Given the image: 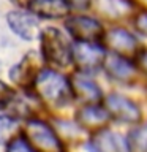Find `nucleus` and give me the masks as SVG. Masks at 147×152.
<instances>
[{
	"label": "nucleus",
	"instance_id": "20e7f679",
	"mask_svg": "<svg viewBox=\"0 0 147 152\" xmlns=\"http://www.w3.org/2000/svg\"><path fill=\"white\" fill-rule=\"evenodd\" d=\"M66 30L78 43H97L103 37V27L89 16H71L65 22Z\"/></svg>",
	"mask_w": 147,
	"mask_h": 152
},
{
	"label": "nucleus",
	"instance_id": "dca6fc26",
	"mask_svg": "<svg viewBox=\"0 0 147 152\" xmlns=\"http://www.w3.org/2000/svg\"><path fill=\"white\" fill-rule=\"evenodd\" d=\"M14 98H16V90L7 86L3 81H0V109L11 104L14 102Z\"/></svg>",
	"mask_w": 147,
	"mask_h": 152
},
{
	"label": "nucleus",
	"instance_id": "f257e3e1",
	"mask_svg": "<svg viewBox=\"0 0 147 152\" xmlns=\"http://www.w3.org/2000/svg\"><path fill=\"white\" fill-rule=\"evenodd\" d=\"M33 86L40 98L54 106H63L73 98L70 81L54 70H41Z\"/></svg>",
	"mask_w": 147,
	"mask_h": 152
},
{
	"label": "nucleus",
	"instance_id": "5701e85b",
	"mask_svg": "<svg viewBox=\"0 0 147 152\" xmlns=\"http://www.w3.org/2000/svg\"><path fill=\"white\" fill-rule=\"evenodd\" d=\"M87 151H89V152H101L100 149H97L93 144H89V146H87Z\"/></svg>",
	"mask_w": 147,
	"mask_h": 152
},
{
	"label": "nucleus",
	"instance_id": "ddd939ff",
	"mask_svg": "<svg viewBox=\"0 0 147 152\" xmlns=\"http://www.w3.org/2000/svg\"><path fill=\"white\" fill-rule=\"evenodd\" d=\"M92 144L101 152H130V142L111 130H101Z\"/></svg>",
	"mask_w": 147,
	"mask_h": 152
},
{
	"label": "nucleus",
	"instance_id": "39448f33",
	"mask_svg": "<svg viewBox=\"0 0 147 152\" xmlns=\"http://www.w3.org/2000/svg\"><path fill=\"white\" fill-rule=\"evenodd\" d=\"M104 109L108 111L109 116H114L116 119L122 122L128 124H136L141 119V109L136 103H133L131 100L123 97L120 94H111L106 98L104 103Z\"/></svg>",
	"mask_w": 147,
	"mask_h": 152
},
{
	"label": "nucleus",
	"instance_id": "7ed1b4c3",
	"mask_svg": "<svg viewBox=\"0 0 147 152\" xmlns=\"http://www.w3.org/2000/svg\"><path fill=\"white\" fill-rule=\"evenodd\" d=\"M27 142L35 152H62V142L55 130L43 121H30L27 124Z\"/></svg>",
	"mask_w": 147,
	"mask_h": 152
},
{
	"label": "nucleus",
	"instance_id": "0eeeda50",
	"mask_svg": "<svg viewBox=\"0 0 147 152\" xmlns=\"http://www.w3.org/2000/svg\"><path fill=\"white\" fill-rule=\"evenodd\" d=\"M71 49H73V60L84 71L97 70L106 57V52L98 43H76Z\"/></svg>",
	"mask_w": 147,
	"mask_h": 152
},
{
	"label": "nucleus",
	"instance_id": "9b49d317",
	"mask_svg": "<svg viewBox=\"0 0 147 152\" xmlns=\"http://www.w3.org/2000/svg\"><path fill=\"white\" fill-rule=\"evenodd\" d=\"M103 64H104L106 71L114 79H119V81H123V83H125V81H130L136 76L135 65H133L127 57H122L119 54H109V56L104 57Z\"/></svg>",
	"mask_w": 147,
	"mask_h": 152
},
{
	"label": "nucleus",
	"instance_id": "b1692460",
	"mask_svg": "<svg viewBox=\"0 0 147 152\" xmlns=\"http://www.w3.org/2000/svg\"><path fill=\"white\" fill-rule=\"evenodd\" d=\"M0 68H2V64H0Z\"/></svg>",
	"mask_w": 147,
	"mask_h": 152
},
{
	"label": "nucleus",
	"instance_id": "f03ea898",
	"mask_svg": "<svg viewBox=\"0 0 147 152\" xmlns=\"http://www.w3.org/2000/svg\"><path fill=\"white\" fill-rule=\"evenodd\" d=\"M41 37V54L47 64L57 66H66L73 62V49L66 37L59 28L47 27L40 32Z\"/></svg>",
	"mask_w": 147,
	"mask_h": 152
},
{
	"label": "nucleus",
	"instance_id": "6e6552de",
	"mask_svg": "<svg viewBox=\"0 0 147 152\" xmlns=\"http://www.w3.org/2000/svg\"><path fill=\"white\" fill-rule=\"evenodd\" d=\"M7 22L9 28L22 40L30 41L40 35V22H38V18L32 13L9 11L7 14Z\"/></svg>",
	"mask_w": 147,
	"mask_h": 152
},
{
	"label": "nucleus",
	"instance_id": "f8f14e48",
	"mask_svg": "<svg viewBox=\"0 0 147 152\" xmlns=\"http://www.w3.org/2000/svg\"><path fill=\"white\" fill-rule=\"evenodd\" d=\"M70 84H71L73 95L84 100L85 103L93 104L95 102H98L101 98V90L97 86V83L93 79H90L87 75H76L70 81Z\"/></svg>",
	"mask_w": 147,
	"mask_h": 152
},
{
	"label": "nucleus",
	"instance_id": "9d476101",
	"mask_svg": "<svg viewBox=\"0 0 147 152\" xmlns=\"http://www.w3.org/2000/svg\"><path fill=\"white\" fill-rule=\"evenodd\" d=\"M28 10L35 16L59 19L70 13V3L66 0H28Z\"/></svg>",
	"mask_w": 147,
	"mask_h": 152
},
{
	"label": "nucleus",
	"instance_id": "aec40b11",
	"mask_svg": "<svg viewBox=\"0 0 147 152\" xmlns=\"http://www.w3.org/2000/svg\"><path fill=\"white\" fill-rule=\"evenodd\" d=\"M68 3H73V5H76V7H85L90 0H66Z\"/></svg>",
	"mask_w": 147,
	"mask_h": 152
},
{
	"label": "nucleus",
	"instance_id": "6ab92c4d",
	"mask_svg": "<svg viewBox=\"0 0 147 152\" xmlns=\"http://www.w3.org/2000/svg\"><path fill=\"white\" fill-rule=\"evenodd\" d=\"M136 28L141 33L147 35V13H142L136 18Z\"/></svg>",
	"mask_w": 147,
	"mask_h": 152
},
{
	"label": "nucleus",
	"instance_id": "a211bd4d",
	"mask_svg": "<svg viewBox=\"0 0 147 152\" xmlns=\"http://www.w3.org/2000/svg\"><path fill=\"white\" fill-rule=\"evenodd\" d=\"M135 144L139 151L147 152V127H142L135 132Z\"/></svg>",
	"mask_w": 147,
	"mask_h": 152
},
{
	"label": "nucleus",
	"instance_id": "f3484780",
	"mask_svg": "<svg viewBox=\"0 0 147 152\" xmlns=\"http://www.w3.org/2000/svg\"><path fill=\"white\" fill-rule=\"evenodd\" d=\"M7 152H35V151L27 142V140L14 136L9 142H7Z\"/></svg>",
	"mask_w": 147,
	"mask_h": 152
},
{
	"label": "nucleus",
	"instance_id": "2eb2a0df",
	"mask_svg": "<svg viewBox=\"0 0 147 152\" xmlns=\"http://www.w3.org/2000/svg\"><path fill=\"white\" fill-rule=\"evenodd\" d=\"M17 121L11 116L0 114V144H7L17 133Z\"/></svg>",
	"mask_w": 147,
	"mask_h": 152
},
{
	"label": "nucleus",
	"instance_id": "1a4fd4ad",
	"mask_svg": "<svg viewBox=\"0 0 147 152\" xmlns=\"http://www.w3.org/2000/svg\"><path fill=\"white\" fill-rule=\"evenodd\" d=\"M104 40L106 45L114 51V54L122 57L135 54L138 49V40L125 28H111Z\"/></svg>",
	"mask_w": 147,
	"mask_h": 152
},
{
	"label": "nucleus",
	"instance_id": "412c9836",
	"mask_svg": "<svg viewBox=\"0 0 147 152\" xmlns=\"http://www.w3.org/2000/svg\"><path fill=\"white\" fill-rule=\"evenodd\" d=\"M141 64H142V66L147 68V52H144V54L141 56Z\"/></svg>",
	"mask_w": 147,
	"mask_h": 152
},
{
	"label": "nucleus",
	"instance_id": "4be33fe9",
	"mask_svg": "<svg viewBox=\"0 0 147 152\" xmlns=\"http://www.w3.org/2000/svg\"><path fill=\"white\" fill-rule=\"evenodd\" d=\"M135 2H136L138 5H141L144 10H147V0H135Z\"/></svg>",
	"mask_w": 147,
	"mask_h": 152
},
{
	"label": "nucleus",
	"instance_id": "423d86ee",
	"mask_svg": "<svg viewBox=\"0 0 147 152\" xmlns=\"http://www.w3.org/2000/svg\"><path fill=\"white\" fill-rule=\"evenodd\" d=\"M40 71V57L36 52L30 51L22 57L19 64H16L9 70V78L13 83H16L21 87H28V86H33Z\"/></svg>",
	"mask_w": 147,
	"mask_h": 152
},
{
	"label": "nucleus",
	"instance_id": "4468645a",
	"mask_svg": "<svg viewBox=\"0 0 147 152\" xmlns=\"http://www.w3.org/2000/svg\"><path fill=\"white\" fill-rule=\"evenodd\" d=\"M109 114L104 108L97 104H87L78 111V122L85 128H100L109 121Z\"/></svg>",
	"mask_w": 147,
	"mask_h": 152
}]
</instances>
